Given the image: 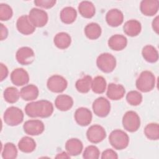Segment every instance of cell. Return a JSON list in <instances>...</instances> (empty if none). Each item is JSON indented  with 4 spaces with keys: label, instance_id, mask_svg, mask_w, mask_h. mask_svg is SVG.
Returning a JSON list of instances; mask_svg holds the SVG:
<instances>
[{
    "label": "cell",
    "instance_id": "39",
    "mask_svg": "<svg viewBox=\"0 0 159 159\" xmlns=\"http://www.w3.org/2000/svg\"><path fill=\"white\" fill-rule=\"evenodd\" d=\"M101 158L102 159H107V158H112V159H117L118 158L117 153L112 149H106L103 151L101 154Z\"/></svg>",
    "mask_w": 159,
    "mask_h": 159
},
{
    "label": "cell",
    "instance_id": "2",
    "mask_svg": "<svg viewBox=\"0 0 159 159\" xmlns=\"http://www.w3.org/2000/svg\"><path fill=\"white\" fill-rule=\"evenodd\" d=\"M156 79L153 73L150 71H143L137 78L135 85L137 89L143 93L151 91L155 86Z\"/></svg>",
    "mask_w": 159,
    "mask_h": 159
},
{
    "label": "cell",
    "instance_id": "12",
    "mask_svg": "<svg viewBox=\"0 0 159 159\" xmlns=\"http://www.w3.org/2000/svg\"><path fill=\"white\" fill-rule=\"evenodd\" d=\"M17 62L22 65H29L35 60L34 50L29 47H22L17 50L16 53Z\"/></svg>",
    "mask_w": 159,
    "mask_h": 159
},
{
    "label": "cell",
    "instance_id": "19",
    "mask_svg": "<svg viewBox=\"0 0 159 159\" xmlns=\"http://www.w3.org/2000/svg\"><path fill=\"white\" fill-rule=\"evenodd\" d=\"M107 44L111 50L114 51H120L126 47L127 39L124 35L115 34L109 39Z\"/></svg>",
    "mask_w": 159,
    "mask_h": 159
},
{
    "label": "cell",
    "instance_id": "6",
    "mask_svg": "<svg viewBox=\"0 0 159 159\" xmlns=\"http://www.w3.org/2000/svg\"><path fill=\"white\" fill-rule=\"evenodd\" d=\"M122 123L125 130L130 132H134L140 126V119L136 112L129 111L123 116Z\"/></svg>",
    "mask_w": 159,
    "mask_h": 159
},
{
    "label": "cell",
    "instance_id": "38",
    "mask_svg": "<svg viewBox=\"0 0 159 159\" xmlns=\"http://www.w3.org/2000/svg\"><path fill=\"white\" fill-rule=\"evenodd\" d=\"M34 4L38 7H40L45 9H50L53 7L57 1L55 0H35Z\"/></svg>",
    "mask_w": 159,
    "mask_h": 159
},
{
    "label": "cell",
    "instance_id": "26",
    "mask_svg": "<svg viewBox=\"0 0 159 159\" xmlns=\"http://www.w3.org/2000/svg\"><path fill=\"white\" fill-rule=\"evenodd\" d=\"M60 17L62 22L66 24H70L75 21L77 17V12L74 7L66 6L61 9Z\"/></svg>",
    "mask_w": 159,
    "mask_h": 159
},
{
    "label": "cell",
    "instance_id": "32",
    "mask_svg": "<svg viewBox=\"0 0 159 159\" xmlns=\"http://www.w3.org/2000/svg\"><path fill=\"white\" fill-rule=\"evenodd\" d=\"M106 81L102 76H97L92 80L91 89L94 93L102 94L104 93L106 89Z\"/></svg>",
    "mask_w": 159,
    "mask_h": 159
},
{
    "label": "cell",
    "instance_id": "40",
    "mask_svg": "<svg viewBox=\"0 0 159 159\" xmlns=\"http://www.w3.org/2000/svg\"><path fill=\"white\" fill-rule=\"evenodd\" d=\"M0 69H1V81H2L4 79H6L8 75V69L7 66L1 63L0 64Z\"/></svg>",
    "mask_w": 159,
    "mask_h": 159
},
{
    "label": "cell",
    "instance_id": "31",
    "mask_svg": "<svg viewBox=\"0 0 159 159\" xmlns=\"http://www.w3.org/2000/svg\"><path fill=\"white\" fill-rule=\"evenodd\" d=\"M3 97L7 102L13 104L19 100L20 97V93L16 88L10 86L4 89L3 93Z\"/></svg>",
    "mask_w": 159,
    "mask_h": 159
},
{
    "label": "cell",
    "instance_id": "11",
    "mask_svg": "<svg viewBox=\"0 0 159 159\" xmlns=\"http://www.w3.org/2000/svg\"><path fill=\"white\" fill-rule=\"evenodd\" d=\"M23 129L25 134L32 136L39 135L45 130L43 122L38 119H32L25 122L23 125Z\"/></svg>",
    "mask_w": 159,
    "mask_h": 159
},
{
    "label": "cell",
    "instance_id": "7",
    "mask_svg": "<svg viewBox=\"0 0 159 159\" xmlns=\"http://www.w3.org/2000/svg\"><path fill=\"white\" fill-rule=\"evenodd\" d=\"M68 82L62 76L59 75H54L48 78L47 82L48 89L55 93H60L63 92L67 88Z\"/></svg>",
    "mask_w": 159,
    "mask_h": 159
},
{
    "label": "cell",
    "instance_id": "21",
    "mask_svg": "<svg viewBox=\"0 0 159 159\" xmlns=\"http://www.w3.org/2000/svg\"><path fill=\"white\" fill-rule=\"evenodd\" d=\"M124 32L130 37H135L139 35L142 30V25L139 21L131 19L125 22L123 25Z\"/></svg>",
    "mask_w": 159,
    "mask_h": 159
},
{
    "label": "cell",
    "instance_id": "4",
    "mask_svg": "<svg viewBox=\"0 0 159 159\" xmlns=\"http://www.w3.org/2000/svg\"><path fill=\"white\" fill-rule=\"evenodd\" d=\"M3 119L7 125L9 126H16L22 122L24 120V112L19 107L11 106L5 111Z\"/></svg>",
    "mask_w": 159,
    "mask_h": 159
},
{
    "label": "cell",
    "instance_id": "9",
    "mask_svg": "<svg viewBox=\"0 0 159 159\" xmlns=\"http://www.w3.org/2000/svg\"><path fill=\"white\" fill-rule=\"evenodd\" d=\"M92 108L94 114L99 117H105L110 112V102L104 97H99L93 102Z\"/></svg>",
    "mask_w": 159,
    "mask_h": 159
},
{
    "label": "cell",
    "instance_id": "37",
    "mask_svg": "<svg viewBox=\"0 0 159 159\" xmlns=\"http://www.w3.org/2000/svg\"><path fill=\"white\" fill-rule=\"evenodd\" d=\"M13 15V11L11 7L4 3L0 4V20L1 21H7L9 20Z\"/></svg>",
    "mask_w": 159,
    "mask_h": 159
},
{
    "label": "cell",
    "instance_id": "41",
    "mask_svg": "<svg viewBox=\"0 0 159 159\" xmlns=\"http://www.w3.org/2000/svg\"><path fill=\"white\" fill-rule=\"evenodd\" d=\"M8 35V30L7 27L3 24H1V40H5Z\"/></svg>",
    "mask_w": 159,
    "mask_h": 159
},
{
    "label": "cell",
    "instance_id": "25",
    "mask_svg": "<svg viewBox=\"0 0 159 159\" xmlns=\"http://www.w3.org/2000/svg\"><path fill=\"white\" fill-rule=\"evenodd\" d=\"M53 43L57 48L66 49L70 47L71 43V38L66 32H58L53 38Z\"/></svg>",
    "mask_w": 159,
    "mask_h": 159
},
{
    "label": "cell",
    "instance_id": "30",
    "mask_svg": "<svg viewBox=\"0 0 159 159\" xmlns=\"http://www.w3.org/2000/svg\"><path fill=\"white\" fill-rule=\"evenodd\" d=\"M92 80L91 76L85 75L76 81L75 88L81 93H87L91 88Z\"/></svg>",
    "mask_w": 159,
    "mask_h": 159
},
{
    "label": "cell",
    "instance_id": "23",
    "mask_svg": "<svg viewBox=\"0 0 159 159\" xmlns=\"http://www.w3.org/2000/svg\"><path fill=\"white\" fill-rule=\"evenodd\" d=\"M73 105V98L67 94H60L57 96L55 100V107L61 111H67L70 110Z\"/></svg>",
    "mask_w": 159,
    "mask_h": 159
},
{
    "label": "cell",
    "instance_id": "36",
    "mask_svg": "<svg viewBox=\"0 0 159 159\" xmlns=\"http://www.w3.org/2000/svg\"><path fill=\"white\" fill-rule=\"evenodd\" d=\"M100 151L95 145H89L84 149L83 157L84 159H98L99 157Z\"/></svg>",
    "mask_w": 159,
    "mask_h": 159
},
{
    "label": "cell",
    "instance_id": "27",
    "mask_svg": "<svg viewBox=\"0 0 159 159\" xmlns=\"http://www.w3.org/2000/svg\"><path fill=\"white\" fill-rule=\"evenodd\" d=\"M142 55L144 60L148 63H155L158 60V50L151 45H147L143 47Z\"/></svg>",
    "mask_w": 159,
    "mask_h": 159
},
{
    "label": "cell",
    "instance_id": "13",
    "mask_svg": "<svg viewBox=\"0 0 159 159\" xmlns=\"http://www.w3.org/2000/svg\"><path fill=\"white\" fill-rule=\"evenodd\" d=\"M74 118L76 122L79 125L85 127L91 122L93 115L91 111L89 109L81 107L76 110L74 114Z\"/></svg>",
    "mask_w": 159,
    "mask_h": 159
},
{
    "label": "cell",
    "instance_id": "42",
    "mask_svg": "<svg viewBox=\"0 0 159 159\" xmlns=\"http://www.w3.org/2000/svg\"><path fill=\"white\" fill-rule=\"evenodd\" d=\"M159 19H158V16H157L152 21V29L153 30L158 34V29H159Z\"/></svg>",
    "mask_w": 159,
    "mask_h": 159
},
{
    "label": "cell",
    "instance_id": "16",
    "mask_svg": "<svg viewBox=\"0 0 159 159\" xmlns=\"http://www.w3.org/2000/svg\"><path fill=\"white\" fill-rule=\"evenodd\" d=\"M106 20L109 26L112 27H118L123 23L124 14L118 9H111L106 13Z\"/></svg>",
    "mask_w": 159,
    "mask_h": 159
},
{
    "label": "cell",
    "instance_id": "22",
    "mask_svg": "<svg viewBox=\"0 0 159 159\" xmlns=\"http://www.w3.org/2000/svg\"><path fill=\"white\" fill-rule=\"evenodd\" d=\"M39 94V91L34 84H27L21 88L20 91V96L24 101H34L36 99Z\"/></svg>",
    "mask_w": 159,
    "mask_h": 159
},
{
    "label": "cell",
    "instance_id": "33",
    "mask_svg": "<svg viewBox=\"0 0 159 159\" xmlns=\"http://www.w3.org/2000/svg\"><path fill=\"white\" fill-rule=\"evenodd\" d=\"M144 134L150 140H157L159 139L158 124L153 122L148 124L144 129Z\"/></svg>",
    "mask_w": 159,
    "mask_h": 159
},
{
    "label": "cell",
    "instance_id": "15",
    "mask_svg": "<svg viewBox=\"0 0 159 159\" xmlns=\"http://www.w3.org/2000/svg\"><path fill=\"white\" fill-rule=\"evenodd\" d=\"M11 80L16 86H24L29 83V75L27 71L24 68H17L11 72Z\"/></svg>",
    "mask_w": 159,
    "mask_h": 159
},
{
    "label": "cell",
    "instance_id": "29",
    "mask_svg": "<svg viewBox=\"0 0 159 159\" xmlns=\"http://www.w3.org/2000/svg\"><path fill=\"white\" fill-rule=\"evenodd\" d=\"M84 34L87 38L90 40H96L98 39L102 32L101 26L96 22H91L84 27Z\"/></svg>",
    "mask_w": 159,
    "mask_h": 159
},
{
    "label": "cell",
    "instance_id": "43",
    "mask_svg": "<svg viewBox=\"0 0 159 159\" xmlns=\"http://www.w3.org/2000/svg\"><path fill=\"white\" fill-rule=\"evenodd\" d=\"M55 158H70V155L65 152H62L60 153H58L57 155L55 157Z\"/></svg>",
    "mask_w": 159,
    "mask_h": 159
},
{
    "label": "cell",
    "instance_id": "34",
    "mask_svg": "<svg viewBox=\"0 0 159 159\" xmlns=\"http://www.w3.org/2000/svg\"><path fill=\"white\" fill-rule=\"evenodd\" d=\"M17 156V149L16 145L11 142L4 144L2 152V157L4 159H14Z\"/></svg>",
    "mask_w": 159,
    "mask_h": 159
},
{
    "label": "cell",
    "instance_id": "3",
    "mask_svg": "<svg viewBox=\"0 0 159 159\" xmlns=\"http://www.w3.org/2000/svg\"><path fill=\"white\" fill-rule=\"evenodd\" d=\"M109 142L114 148L120 150L127 147L129 143V137L124 131L116 129L109 134Z\"/></svg>",
    "mask_w": 159,
    "mask_h": 159
},
{
    "label": "cell",
    "instance_id": "10",
    "mask_svg": "<svg viewBox=\"0 0 159 159\" xmlns=\"http://www.w3.org/2000/svg\"><path fill=\"white\" fill-rule=\"evenodd\" d=\"M86 137L90 142L98 143L106 137V132L104 128L100 125H92L86 131Z\"/></svg>",
    "mask_w": 159,
    "mask_h": 159
},
{
    "label": "cell",
    "instance_id": "17",
    "mask_svg": "<svg viewBox=\"0 0 159 159\" xmlns=\"http://www.w3.org/2000/svg\"><path fill=\"white\" fill-rule=\"evenodd\" d=\"M158 9L159 1L158 0H143L140 2V11L146 16L155 15L158 12Z\"/></svg>",
    "mask_w": 159,
    "mask_h": 159
},
{
    "label": "cell",
    "instance_id": "18",
    "mask_svg": "<svg viewBox=\"0 0 159 159\" xmlns=\"http://www.w3.org/2000/svg\"><path fill=\"white\" fill-rule=\"evenodd\" d=\"M125 93V88L120 84L109 83L107 86L106 95L111 100L117 101L121 99Z\"/></svg>",
    "mask_w": 159,
    "mask_h": 159
},
{
    "label": "cell",
    "instance_id": "5",
    "mask_svg": "<svg viewBox=\"0 0 159 159\" xmlns=\"http://www.w3.org/2000/svg\"><path fill=\"white\" fill-rule=\"evenodd\" d=\"M96 65L101 71L106 73H111L116 66V60L112 54L102 53L98 57Z\"/></svg>",
    "mask_w": 159,
    "mask_h": 159
},
{
    "label": "cell",
    "instance_id": "28",
    "mask_svg": "<svg viewBox=\"0 0 159 159\" xmlns=\"http://www.w3.org/2000/svg\"><path fill=\"white\" fill-rule=\"evenodd\" d=\"M19 149L24 153H31L36 148V142L31 137L28 136L23 137L18 142Z\"/></svg>",
    "mask_w": 159,
    "mask_h": 159
},
{
    "label": "cell",
    "instance_id": "14",
    "mask_svg": "<svg viewBox=\"0 0 159 159\" xmlns=\"http://www.w3.org/2000/svg\"><path fill=\"white\" fill-rule=\"evenodd\" d=\"M16 27L20 34L25 35H30L35 30V27L32 24L27 15L21 16L17 19Z\"/></svg>",
    "mask_w": 159,
    "mask_h": 159
},
{
    "label": "cell",
    "instance_id": "8",
    "mask_svg": "<svg viewBox=\"0 0 159 159\" xmlns=\"http://www.w3.org/2000/svg\"><path fill=\"white\" fill-rule=\"evenodd\" d=\"M29 18L35 27H42L45 26L48 20V14L41 9L32 8L29 13Z\"/></svg>",
    "mask_w": 159,
    "mask_h": 159
},
{
    "label": "cell",
    "instance_id": "24",
    "mask_svg": "<svg viewBox=\"0 0 159 159\" xmlns=\"http://www.w3.org/2000/svg\"><path fill=\"white\" fill-rule=\"evenodd\" d=\"M78 9L80 15L86 19L92 18L96 12L94 5L92 2L88 1H81L78 5Z\"/></svg>",
    "mask_w": 159,
    "mask_h": 159
},
{
    "label": "cell",
    "instance_id": "20",
    "mask_svg": "<svg viewBox=\"0 0 159 159\" xmlns=\"http://www.w3.org/2000/svg\"><path fill=\"white\" fill-rule=\"evenodd\" d=\"M83 148V143L78 139L71 138L66 142L65 149L70 156H77L80 155L82 152Z\"/></svg>",
    "mask_w": 159,
    "mask_h": 159
},
{
    "label": "cell",
    "instance_id": "1",
    "mask_svg": "<svg viewBox=\"0 0 159 159\" xmlns=\"http://www.w3.org/2000/svg\"><path fill=\"white\" fill-rule=\"evenodd\" d=\"M53 109V105L50 101L42 99L27 104L25 107V112L30 117L47 118L52 116Z\"/></svg>",
    "mask_w": 159,
    "mask_h": 159
},
{
    "label": "cell",
    "instance_id": "35",
    "mask_svg": "<svg viewBox=\"0 0 159 159\" xmlns=\"http://www.w3.org/2000/svg\"><path fill=\"white\" fill-rule=\"evenodd\" d=\"M142 94L135 90L130 91L126 94L127 102L131 106H139L142 102Z\"/></svg>",
    "mask_w": 159,
    "mask_h": 159
}]
</instances>
